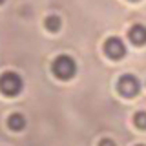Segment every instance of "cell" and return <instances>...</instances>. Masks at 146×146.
<instances>
[{
    "label": "cell",
    "mask_w": 146,
    "mask_h": 146,
    "mask_svg": "<svg viewBox=\"0 0 146 146\" xmlns=\"http://www.w3.org/2000/svg\"><path fill=\"white\" fill-rule=\"evenodd\" d=\"M51 71L57 79L60 80H70L77 73V64L70 55H58L51 64Z\"/></svg>",
    "instance_id": "obj_1"
},
{
    "label": "cell",
    "mask_w": 146,
    "mask_h": 146,
    "mask_svg": "<svg viewBox=\"0 0 146 146\" xmlns=\"http://www.w3.org/2000/svg\"><path fill=\"white\" fill-rule=\"evenodd\" d=\"M22 90V79L17 75V73H4V75H0V91H2L4 95H7V97H15V95L20 93Z\"/></svg>",
    "instance_id": "obj_2"
},
{
    "label": "cell",
    "mask_w": 146,
    "mask_h": 146,
    "mask_svg": "<svg viewBox=\"0 0 146 146\" xmlns=\"http://www.w3.org/2000/svg\"><path fill=\"white\" fill-rule=\"evenodd\" d=\"M117 91L126 99H131L135 95H139L141 91V82L135 75H122L117 80Z\"/></svg>",
    "instance_id": "obj_3"
},
{
    "label": "cell",
    "mask_w": 146,
    "mask_h": 146,
    "mask_svg": "<svg viewBox=\"0 0 146 146\" xmlns=\"http://www.w3.org/2000/svg\"><path fill=\"white\" fill-rule=\"evenodd\" d=\"M104 53L111 60H119V58H122L126 55V46L119 36H110L104 42Z\"/></svg>",
    "instance_id": "obj_4"
},
{
    "label": "cell",
    "mask_w": 146,
    "mask_h": 146,
    "mask_svg": "<svg viewBox=\"0 0 146 146\" xmlns=\"http://www.w3.org/2000/svg\"><path fill=\"white\" fill-rule=\"evenodd\" d=\"M128 38L135 46H144L146 44V26L143 24H133L128 31Z\"/></svg>",
    "instance_id": "obj_5"
},
{
    "label": "cell",
    "mask_w": 146,
    "mask_h": 146,
    "mask_svg": "<svg viewBox=\"0 0 146 146\" xmlns=\"http://www.w3.org/2000/svg\"><path fill=\"white\" fill-rule=\"evenodd\" d=\"M7 126L11 128V130H15V131L24 130V126H26L24 115H22V113H11V115H9V121H7Z\"/></svg>",
    "instance_id": "obj_6"
},
{
    "label": "cell",
    "mask_w": 146,
    "mask_h": 146,
    "mask_svg": "<svg viewBox=\"0 0 146 146\" xmlns=\"http://www.w3.org/2000/svg\"><path fill=\"white\" fill-rule=\"evenodd\" d=\"M44 26H46V29H48V31H51V33H57V31L60 29V18H58L57 15H49L48 18H46Z\"/></svg>",
    "instance_id": "obj_7"
},
{
    "label": "cell",
    "mask_w": 146,
    "mask_h": 146,
    "mask_svg": "<svg viewBox=\"0 0 146 146\" xmlns=\"http://www.w3.org/2000/svg\"><path fill=\"white\" fill-rule=\"evenodd\" d=\"M133 124L139 130H146V111H137L133 115Z\"/></svg>",
    "instance_id": "obj_8"
},
{
    "label": "cell",
    "mask_w": 146,
    "mask_h": 146,
    "mask_svg": "<svg viewBox=\"0 0 146 146\" xmlns=\"http://www.w3.org/2000/svg\"><path fill=\"white\" fill-rule=\"evenodd\" d=\"M99 146H115V143H113L111 139H100L99 141Z\"/></svg>",
    "instance_id": "obj_9"
},
{
    "label": "cell",
    "mask_w": 146,
    "mask_h": 146,
    "mask_svg": "<svg viewBox=\"0 0 146 146\" xmlns=\"http://www.w3.org/2000/svg\"><path fill=\"white\" fill-rule=\"evenodd\" d=\"M0 4H4V0H0Z\"/></svg>",
    "instance_id": "obj_10"
},
{
    "label": "cell",
    "mask_w": 146,
    "mask_h": 146,
    "mask_svg": "<svg viewBox=\"0 0 146 146\" xmlns=\"http://www.w3.org/2000/svg\"><path fill=\"white\" fill-rule=\"evenodd\" d=\"M137 146H144V144H137Z\"/></svg>",
    "instance_id": "obj_11"
},
{
    "label": "cell",
    "mask_w": 146,
    "mask_h": 146,
    "mask_svg": "<svg viewBox=\"0 0 146 146\" xmlns=\"http://www.w3.org/2000/svg\"><path fill=\"white\" fill-rule=\"evenodd\" d=\"M131 2H137V0H131Z\"/></svg>",
    "instance_id": "obj_12"
}]
</instances>
